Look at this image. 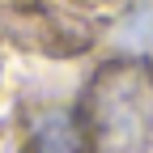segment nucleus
Here are the masks:
<instances>
[{"label": "nucleus", "instance_id": "f257e3e1", "mask_svg": "<svg viewBox=\"0 0 153 153\" xmlns=\"http://www.w3.org/2000/svg\"><path fill=\"white\" fill-rule=\"evenodd\" d=\"M85 115L102 153H149L153 136V68L115 60L98 68L85 94Z\"/></svg>", "mask_w": 153, "mask_h": 153}, {"label": "nucleus", "instance_id": "f03ea898", "mask_svg": "<svg viewBox=\"0 0 153 153\" xmlns=\"http://www.w3.org/2000/svg\"><path fill=\"white\" fill-rule=\"evenodd\" d=\"M26 153H85V132L68 111H51L34 123Z\"/></svg>", "mask_w": 153, "mask_h": 153}]
</instances>
